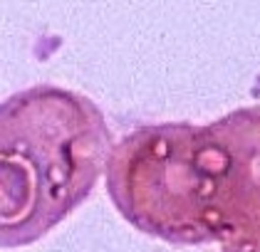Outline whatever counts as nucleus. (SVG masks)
<instances>
[{"mask_svg":"<svg viewBox=\"0 0 260 252\" xmlns=\"http://www.w3.org/2000/svg\"><path fill=\"white\" fill-rule=\"evenodd\" d=\"M260 112L206 126L144 124L112 143L104 173L117 213L169 245L258 242Z\"/></svg>","mask_w":260,"mask_h":252,"instance_id":"1","label":"nucleus"},{"mask_svg":"<svg viewBox=\"0 0 260 252\" xmlns=\"http://www.w3.org/2000/svg\"><path fill=\"white\" fill-rule=\"evenodd\" d=\"M112 131L80 92L38 84L0 101V250L27 247L92 195Z\"/></svg>","mask_w":260,"mask_h":252,"instance_id":"2","label":"nucleus"},{"mask_svg":"<svg viewBox=\"0 0 260 252\" xmlns=\"http://www.w3.org/2000/svg\"><path fill=\"white\" fill-rule=\"evenodd\" d=\"M223 252H258V242H240V245H225Z\"/></svg>","mask_w":260,"mask_h":252,"instance_id":"3","label":"nucleus"}]
</instances>
